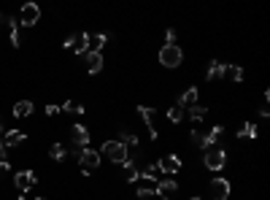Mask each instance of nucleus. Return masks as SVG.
I'll return each mask as SVG.
<instances>
[{
  "label": "nucleus",
  "instance_id": "obj_16",
  "mask_svg": "<svg viewBox=\"0 0 270 200\" xmlns=\"http://www.w3.org/2000/svg\"><path fill=\"white\" fill-rule=\"evenodd\" d=\"M11 114L17 119H27L30 114H33V103H30V100H17V103H14V108H11Z\"/></svg>",
  "mask_w": 270,
  "mask_h": 200
},
{
  "label": "nucleus",
  "instance_id": "obj_25",
  "mask_svg": "<svg viewBox=\"0 0 270 200\" xmlns=\"http://www.w3.org/2000/svg\"><path fill=\"white\" fill-rule=\"evenodd\" d=\"M257 133H259V127L254 122H246L243 124V130H238V138H257Z\"/></svg>",
  "mask_w": 270,
  "mask_h": 200
},
{
  "label": "nucleus",
  "instance_id": "obj_23",
  "mask_svg": "<svg viewBox=\"0 0 270 200\" xmlns=\"http://www.w3.org/2000/svg\"><path fill=\"white\" fill-rule=\"evenodd\" d=\"M59 111H68V114H78V117H81V114L87 111V108H84L81 103H76V100H65L62 106H59Z\"/></svg>",
  "mask_w": 270,
  "mask_h": 200
},
{
  "label": "nucleus",
  "instance_id": "obj_13",
  "mask_svg": "<svg viewBox=\"0 0 270 200\" xmlns=\"http://www.w3.org/2000/svg\"><path fill=\"white\" fill-rule=\"evenodd\" d=\"M84 57H87V73L89 76H97L100 71H103V52H87L84 54Z\"/></svg>",
  "mask_w": 270,
  "mask_h": 200
},
{
  "label": "nucleus",
  "instance_id": "obj_21",
  "mask_svg": "<svg viewBox=\"0 0 270 200\" xmlns=\"http://www.w3.org/2000/svg\"><path fill=\"white\" fill-rule=\"evenodd\" d=\"M119 133H122V141H119V143H124L127 149H135L138 143H141V141H138V136H135L133 130H119Z\"/></svg>",
  "mask_w": 270,
  "mask_h": 200
},
{
  "label": "nucleus",
  "instance_id": "obj_39",
  "mask_svg": "<svg viewBox=\"0 0 270 200\" xmlns=\"http://www.w3.org/2000/svg\"><path fill=\"white\" fill-rule=\"evenodd\" d=\"M0 22H3V14H0Z\"/></svg>",
  "mask_w": 270,
  "mask_h": 200
},
{
  "label": "nucleus",
  "instance_id": "obj_22",
  "mask_svg": "<svg viewBox=\"0 0 270 200\" xmlns=\"http://www.w3.org/2000/svg\"><path fill=\"white\" fill-rule=\"evenodd\" d=\"M224 76H230L235 84H241L246 73H243V68H241V65H227V71H224Z\"/></svg>",
  "mask_w": 270,
  "mask_h": 200
},
{
  "label": "nucleus",
  "instance_id": "obj_24",
  "mask_svg": "<svg viewBox=\"0 0 270 200\" xmlns=\"http://www.w3.org/2000/svg\"><path fill=\"white\" fill-rule=\"evenodd\" d=\"M49 157L57 160V162H62V160L68 157V149H65L62 143H52V149H49Z\"/></svg>",
  "mask_w": 270,
  "mask_h": 200
},
{
  "label": "nucleus",
  "instance_id": "obj_18",
  "mask_svg": "<svg viewBox=\"0 0 270 200\" xmlns=\"http://www.w3.org/2000/svg\"><path fill=\"white\" fill-rule=\"evenodd\" d=\"M138 179H143V181H149V184H157L159 179H157V165H146V168H141V173H138Z\"/></svg>",
  "mask_w": 270,
  "mask_h": 200
},
{
  "label": "nucleus",
  "instance_id": "obj_27",
  "mask_svg": "<svg viewBox=\"0 0 270 200\" xmlns=\"http://www.w3.org/2000/svg\"><path fill=\"white\" fill-rule=\"evenodd\" d=\"M106 41H108V33H100V36H95L92 38V52H103V46H106Z\"/></svg>",
  "mask_w": 270,
  "mask_h": 200
},
{
  "label": "nucleus",
  "instance_id": "obj_32",
  "mask_svg": "<svg viewBox=\"0 0 270 200\" xmlns=\"http://www.w3.org/2000/svg\"><path fill=\"white\" fill-rule=\"evenodd\" d=\"M11 43H14V46H19V43H22V36H19V30H11Z\"/></svg>",
  "mask_w": 270,
  "mask_h": 200
},
{
  "label": "nucleus",
  "instance_id": "obj_5",
  "mask_svg": "<svg viewBox=\"0 0 270 200\" xmlns=\"http://www.w3.org/2000/svg\"><path fill=\"white\" fill-rule=\"evenodd\" d=\"M208 192H211V200H227L230 192H232V184L227 181V179H211V184H208Z\"/></svg>",
  "mask_w": 270,
  "mask_h": 200
},
{
  "label": "nucleus",
  "instance_id": "obj_37",
  "mask_svg": "<svg viewBox=\"0 0 270 200\" xmlns=\"http://www.w3.org/2000/svg\"><path fill=\"white\" fill-rule=\"evenodd\" d=\"M189 200H206V198H189Z\"/></svg>",
  "mask_w": 270,
  "mask_h": 200
},
{
  "label": "nucleus",
  "instance_id": "obj_20",
  "mask_svg": "<svg viewBox=\"0 0 270 200\" xmlns=\"http://www.w3.org/2000/svg\"><path fill=\"white\" fill-rule=\"evenodd\" d=\"M184 114H189V119H192L194 124H200L203 119H206V114H208V108H203V106H192V108H187Z\"/></svg>",
  "mask_w": 270,
  "mask_h": 200
},
{
  "label": "nucleus",
  "instance_id": "obj_26",
  "mask_svg": "<svg viewBox=\"0 0 270 200\" xmlns=\"http://www.w3.org/2000/svg\"><path fill=\"white\" fill-rule=\"evenodd\" d=\"M184 117H187V114H184V108H178V106H171V108H168V119H171L173 124H181Z\"/></svg>",
  "mask_w": 270,
  "mask_h": 200
},
{
  "label": "nucleus",
  "instance_id": "obj_17",
  "mask_svg": "<svg viewBox=\"0 0 270 200\" xmlns=\"http://www.w3.org/2000/svg\"><path fill=\"white\" fill-rule=\"evenodd\" d=\"M138 173H141V168L135 165V160H127V162H124V181L127 184L138 181Z\"/></svg>",
  "mask_w": 270,
  "mask_h": 200
},
{
  "label": "nucleus",
  "instance_id": "obj_9",
  "mask_svg": "<svg viewBox=\"0 0 270 200\" xmlns=\"http://www.w3.org/2000/svg\"><path fill=\"white\" fill-rule=\"evenodd\" d=\"M0 141H3L6 149H17V146H22V143L27 141V133H24V130H6Z\"/></svg>",
  "mask_w": 270,
  "mask_h": 200
},
{
  "label": "nucleus",
  "instance_id": "obj_30",
  "mask_svg": "<svg viewBox=\"0 0 270 200\" xmlns=\"http://www.w3.org/2000/svg\"><path fill=\"white\" fill-rule=\"evenodd\" d=\"M76 43H78V33H73V36H68V38H65V43H62V46H65V49H76Z\"/></svg>",
  "mask_w": 270,
  "mask_h": 200
},
{
  "label": "nucleus",
  "instance_id": "obj_14",
  "mask_svg": "<svg viewBox=\"0 0 270 200\" xmlns=\"http://www.w3.org/2000/svg\"><path fill=\"white\" fill-rule=\"evenodd\" d=\"M197 98H200V89H197V87H189V89H184V92H181V98H178L176 106L187 111V108L197 106Z\"/></svg>",
  "mask_w": 270,
  "mask_h": 200
},
{
  "label": "nucleus",
  "instance_id": "obj_33",
  "mask_svg": "<svg viewBox=\"0 0 270 200\" xmlns=\"http://www.w3.org/2000/svg\"><path fill=\"white\" fill-rule=\"evenodd\" d=\"M8 171H11V165H8V160H6V162H0V176H3V173H8Z\"/></svg>",
  "mask_w": 270,
  "mask_h": 200
},
{
  "label": "nucleus",
  "instance_id": "obj_2",
  "mask_svg": "<svg viewBox=\"0 0 270 200\" xmlns=\"http://www.w3.org/2000/svg\"><path fill=\"white\" fill-rule=\"evenodd\" d=\"M100 152L116 165H124L130 160V149L124 146V143H119V141H103V149H100Z\"/></svg>",
  "mask_w": 270,
  "mask_h": 200
},
{
  "label": "nucleus",
  "instance_id": "obj_28",
  "mask_svg": "<svg viewBox=\"0 0 270 200\" xmlns=\"http://www.w3.org/2000/svg\"><path fill=\"white\" fill-rule=\"evenodd\" d=\"M135 195H138L141 200H149V198H154V189L152 187H138V189H135Z\"/></svg>",
  "mask_w": 270,
  "mask_h": 200
},
{
  "label": "nucleus",
  "instance_id": "obj_3",
  "mask_svg": "<svg viewBox=\"0 0 270 200\" xmlns=\"http://www.w3.org/2000/svg\"><path fill=\"white\" fill-rule=\"evenodd\" d=\"M181 60H184L181 46H162L159 49V65H165V68H178Z\"/></svg>",
  "mask_w": 270,
  "mask_h": 200
},
{
  "label": "nucleus",
  "instance_id": "obj_34",
  "mask_svg": "<svg viewBox=\"0 0 270 200\" xmlns=\"http://www.w3.org/2000/svg\"><path fill=\"white\" fill-rule=\"evenodd\" d=\"M71 157H81V149H78V146H73V143H71Z\"/></svg>",
  "mask_w": 270,
  "mask_h": 200
},
{
  "label": "nucleus",
  "instance_id": "obj_19",
  "mask_svg": "<svg viewBox=\"0 0 270 200\" xmlns=\"http://www.w3.org/2000/svg\"><path fill=\"white\" fill-rule=\"evenodd\" d=\"M89 43H92V36H89V33H78V43H76V49H73V52H76V54H87L89 52Z\"/></svg>",
  "mask_w": 270,
  "mask_h": 200
},
{
  "label": "nucleus",
  "instance_id": "obj_36",
  "mask_svg": "<svg viewBox=\"0 0 270 200\" xmlns=\"http://www.w3.org/2000/svg\"><path fill=\"white\" fill-rule=\"evenodd\" d=\"M17 200H27V198H24V195H19V198H17Z\"/></svg>",
  "mask_w": 270,
  "mask_h": 200
},
{
  "label": "nucleus",
  "instance_id": "obj_4",
  "mask_svg": "<svg viewBox=\"0 0 270 200\" xmlns=\"http://www.w3.org/2000/svg\"><path fill=\"white\" fill-rule=\"evenodd\" d=\"M38 184V173L36 171H17L14 173V187L19 192H30V189Z\"/></svg>",
  "mask_w": 270,
  "mask_h": 200
},
{
  "label": "nucleus",
  "instance_id": "obj_10",
  "mask_svg": "<svg viewBox=\"0 0 270 200\" xmlns=\"http://www.w3.org/2000/svg\"><path fill=\"white\" fill-rule=\"evenodd\" d=\"M178 192V184L173 181V179H159L157 184H154V195H157V198H173V195Z\"/></svg>",
  "mask_w": 270,
  "mask_h": 200
},
{
  "label": "nucleus",
  "instance_id": "obj_1",
  "mask_svg": "<svg viewBox=\"0 0 270 200\" xmlns=\"http://www.w3.org/2000/svg\"><path fill=\"white\" fill-rule=\"evenodd\" d=\"M203 165H206L208 171H222L224 165H227V149L224 146H211L203 152Z\"/></svg>",
  "mask_w": 270,
  "mask_h": 200
},
{
  "label": "nucleus",
  "instance_id": "obj_15",
  "mask_svg": "<svg viewBox=\"0 0 270 200\" xmlns=\"http://www.w3.org/2000/svg\"><path fill=\"white\" fill-rule=\"evenodd\" d=\"M224 71H227V65L219 62V60H211V65H208V81H222L224 79Z\"/></svg>",
  "mask_w": 270,
  "mask_h": 200
},
{
  "label": "nucleus",
  "instance_id": "obj_35",
  "mask_svg": "<svg viewBox=\"0 0 270 200\" xmlns=\"http://www.w3.org/2000/svg\"><path fill=\"white\" fill-rule=\"evenodd\" d=\"M3 133H6V130H3V117H0V138H3Z\"/></svg>",
  "mask_w": 270,
  "mask_h": 200
},
{
  "label": "nucleus",
  "instance_id": "obj_12",
  "mask_svg": "<svg viewBox=\"0 0 270 200\" xmlns=\"http://www.w3.org/2000/svg\"><path fill=\"white\" fill-rule=\"evenodd\" d=\"M71 143L78 149H87L89 146V130L84 124H73L71 127Z\"/></svg>",
  "mask_w": 270,
  "mask_h": 200
},
{
  "label": "nucleus",
  "instance_id": "obj_38",
  "mask_svg": "<svg viewBox=\"0 0 270 200\" xmlns=\"http://www.w3.org/2000/svg\"><path fill=\"white\" fill-rule=\"evenodd\" d=\"M36 200H49V198H43V195H41V198H36Z\"/></svg>",
  "mask_w": 270,
  "mask_h": 200
},
{
  "label": "nucleus",
  "instance_id": "obj_8",
  "mask_svg": "<svg viewBox=\"0 0 270 200\" xmlns=\"http://www.w3.org/2000/svg\"><path fill=\"white\" fill-rule=\"evenodd\" d=\"M78 165H81V171L92 173L95 168L100 165V152H95V149H81V157H78Z\"/></svg>",
  "mask_w": 270,
  "mask_h": 200
},
{
  "label": "nucleus",
  "instance_id": "obj_31",
  "mask_svg": "<svg viewBox=\"0 0 270 200\" xmlns=\"http://www.w3.org/2000/svg\"><path fill=\"white\" fill-rule=\"evenodd\" d=\"M59 114V106H54V103H49L46 106V117H57Z\"/></svg>",
  "mask_w": 270,
  "mask_h": 200
},
{
  "label": "nucleus",
  "instance_id": "obj_11",
  "mask_svg": "<svg viewBox=\"0 0 270 200\" xmlns=\"http://www.w3.org/2000/svg\"><path fill=\"white\" fill-rule=\"evenodd\" d=\"M138 114H141V119L146 122V130H149V138L152 141H157V124H154V117H157V111L149 106H138Z\"/></svg>",
  "mask_w": 270,
  "mask_h": 200
},
{
  "label": "nucleus",
  "instance_id": "obj_7",
  "mask_svg": "<svg viewBox=\"0 0 270 200\" xmlns=\"http://www.w3.org/2000/svg\"><path fill=\"white\" fill-rule=\"evenodd\" d=\"M38 19H41V8L36 3H24L22 11H19V24L22 27H33V24H38Z\"/></svg>",
  "mask_w": 270,
  "mask_h": 200
},
{
  "label": "nucleus",
  "instance_id": "obj_6",
  "mask_svg": "<svg viewBox=\"0 0 270 200\" xmlns=\"http://www.w3.org/2000/svg\"><path fill=\"white\" fill-rule=\"evenodd\" d=\"M154 165H157V173H168V176L181 173V160H178L176 154H165V157H159Z\"/></svg>",
  "mask_w": 270,
  "mask_h": 200
},
{
  "label": "nucleus",
  "instance_id": "obj_29",
  "mask_svg": "<svg viewBox=\"0 0 270 200\" xmlns=\"http://www.w3.org/2000/svg\"><path fill=\"white\" fill-rule=\"evenodd\" d=\"M165 46H176V30L173 27L165 30Z\"/></svg>",
  "mask_w": 270,
  "mask_h": 200
}]
</instances>
